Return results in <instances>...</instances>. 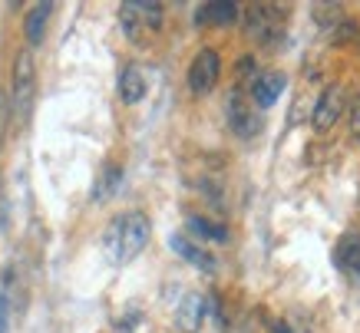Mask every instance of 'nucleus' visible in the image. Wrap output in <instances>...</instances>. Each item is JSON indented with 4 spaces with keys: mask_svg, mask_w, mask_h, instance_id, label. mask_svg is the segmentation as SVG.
<instances>
[{
    "mask_svg": "<svg viewBox=\"0 0 360 333\" xmlns=\"http://www.w3.org/2000/svg\"><path fill=\"white\" fill-rule=\"evenodd\" d=\"M149 237H153L149 218L142 215V211H122V215H116L110 221V228H106L103 247H106V254H110L112 264H129V261H136L142 251H146Z\"/></svg>",
    "mask_w": 360,
    "mask_h": 333,
    "instance_id": "obj_1",
    "label": "nucleus"
},
{
    "mask_svg": "<svg viewBox=\"0 0 360 333\" xmlns=\"http://www.w3.org/2000/svg\"><path fill=\"white\" fill-rule=\"evenodd\" d=\"M33 89H37V70H33V56L30 50H20L13 60V76H11V109L13 119L27 126L33 109Z\"/></svg>",
    "mask_w": 360,
    "mask_h": 333,
    "instance_id": "obj_2",
    "label": "nucleus"
},
{
    "mask_svg": "<svg viewBox=\"0 0 360 333\" xmlns=\"http://www.w3.org/2000/svg\"><path fill=\"white\" fill-rule=\"evenodd\" d=\"M165 20L162 4H153V0H129L120 7V23L122 33L129 37L132 44H142L146 33H155Z\"/></svg>",
    "mask_w": 360,
    "mask_h": 333,
    "instance_id": "obj_3",
    "label": "nucleus"
},
{
    "mask_svg": "<svg viewBox=\"0 0 360 333\" xmlns=\"http://www.w3.org/2000/svg\"><path fill=\"white\" fill-rule=\"evenodd\" d=\"M225 112H229V126H231V132H235L238 139H251V136H258V132H262V126H264L262 112L255 109V103H251L248 93H245L241 86L231 89Z\"/></svg>",
    "mask_w": 360,
    "mask_h": 333,
    "instance_id": "obj_4",
    "label": "nucleus"
},
{
    "mask_svg": "<svg viewBox=\"0 0 360 333\" xmlns=\"http://www.w3.org/2000/svg\"><path fill=\"white\" fill-rule=\"evenodd\" d=\"M219 76H221V56L205 46L192 56V66H188V89L195 96H208L212 89L219 86Z\"/></svg>",
    "mask_w": 360,
    "mask_h": 333,
    "instance_id": "obj_5",
    "label": "nucleus"
},
{
    "mask_svg": "<svg viewBox=\"0 0 360 333\" xmlns=\"http://www.w3.org/2000/svg\"><path fill=\"white\" fill-rule=\"evenodd\" d=\"M245 30H248V37L268 44V40H274L284 30V11L281 7H271V4H255L245 13Z\"/></svg>",
    "mask_w": 360,
    "mask_h": 333,
    "instance_id": "obj_6",
    "label": "nucleus"
},
{
    "mask_svg": "<svg viewBox=\"0 0 360 333\" xmlns=\"http://www.w3.org/2000/svg\"><path fill=\"white\" fill-rule=\"evenodd\" d=\"M340 112H344V86L334 83V86H328L317 96L314 112H311V126H314L317 132L334 129V122L340 119Z\"/></svg>",
    "mask_w": 360,
    "mask_h": 333,
    "instance_id": "obj_7",
    "label": "nucleus"
},
{
    "mask_svg": "<svg viewBox=\"0 0 360 333\" xmlns=\"http://www.w3.org/2000/svg\"><path fill=\"white\" fill-rule=\"evenodd\" d=\"M284 86H288V76L271 70V73H258L255 76V83L248 89V99L255 103V109L262 112V109H271L278 99H281Z\"/></svg>",
    "mask_w": 360,
    "mask_h": 333,
    "instance_id": "obj_8",
    "label": "nucleus"
},
{
    "mask_svg": "<svg viewBox=\"0 0 360 333\" xmlns=\"http://www.w3.org/2000/svg\"><path fill=\"white\" fill-rule=\"evenodd\" d=\"M169 247H172V251H175V254H179L182 261H188L192 268L208 270V274L215 270V258H212V254H208L202 244H195V241H192L188 235H172V237H169Z\"/></svg>",
    "mask_w": 360,
    "mask_h": 333,
    "instance_id": "obj_9",
    "label": "nucleus"
},
{
    "mask_svg": "<svg viewBox=\"0 0 360 333\" xmlns=\"http://www.w3.org/2000/svg\"><path fill=\"white\" fill-rule=\"evenodd\" d=\"M208 313V303L202 294H186L182 303H179V311H175V323H179V330L182 333H198L202 320H205Z\"/></svg>",
    "mask_w": 360,
    "mask_h": 333,
    "instance_id": "obj_10",
    "label": "nucleus"
},
{
    "mask_svg": "<svg viewBox=\"0 0 360 333\" xmlns=\"http://www.w3.org/2000/svg\"><path fill=\"white\" fill-rule=\"evenodd\" d=\"M334 264H338L344 274L360 280V235L357 231H347L340 235L338 247H334Z\"/></svg>",
    "mask_w": 360,
    "mask_h": 333,
    "instance_id": "obj_11",
    "label": "nucleus"
},
{
    "mask_svg": "<svg viewBox=\"0 0 360 333\" xmlns=\"http://www.w3.org/2000/svg\"><path fill=\"white\" fill-rule=\"evenodd\" d=\"M241 17L238 4H231V0H212V4H202L195 11V23H215V27H231V23Z\"/></svg>",
    "mask_w": 360,
    "mask_h": 333,
    "instance_id": "obj_12",
    "label": "nucleus"
},
{
    "mask_svg": "<svg viewBox=\"0 0 360 333\" xmlns=\"http://www.w3.org/2000/svg\"><path fill=\"white\" fill-rule=\"evenodd\" d=\"M50 13H53V4L44 0V4H33L27 11V20H23V33H27V44L40 46L46 37V23H50Z\"/></svg>",
    "mask_w": 360,
    "mask_h": 333,
    "instance_id": "obj_13",
    "label": "nucleus"
},
{
    "mask_svg": "<svg viewBox=\"0 0 360 333\" xmlns=\"http://www.w3.org/2000/svg\"><path fill=\"white\" fill-rule=\"evenodd\" d=\"M142 96H146V73L139 66H126L120 76V99L126 106H136L142 103Z\"/></svg>",
    "mask_w": 360,
    "mask_h": 333,
    "instance_id": "obj_14",
    "label": "nucleus"
},
{
    "mask_svg": "<svg viewBox=\"0 0 360 333\" xmlns=\"http://www.w3.org/2000/svg\"><path fill=\"white\" fill-rule=\"evenodd\" d=\"M186 228H188V235L202 237V241H229V231H225V228L215 225V221H208V218H202V215H188Z\"/></svg>",
    "mask_w": 360,
    "mask_h": 333,
    "instance_id": "obj_15",
    "label": "nucleus"
},
{
    "mask_svg": "<svg viewBox=\"0 0 360 333\" xmlns=\"http://www.w3.org/2000/svg\"><path fill=\"white\" fill-rule=\"evenodd\" d=\"M120 182H122L120 165H103V172H99V178H96V188H93V198H96V202H106V198L120 188Z\"/></svg>",
    "mask_w": 360,
    "mask_h": 333,
    "instance_id": "obj_16",
    "label": "nucleus"
},
{
    "mask_svg": "<svg viewBox=\"0 0 360 333\" xmlns=\"http://www.w3.org/2000/svg\"><path fill=\"white\" fill-rule=\"evenodd\" d=\"M0 333H11V297L0 290Z\"/></svg>",
    "mask_w": 360,
    "mask_h": 333,
    "instance_id": "obj_17",
    "label": "nucleus"
},
{
    "mask_svg": "<svg viewBox=\"0 0 360 333\" xmlns=\"http://www.w3.org/2000/svg\"><path fill=\"white\" fill-rule=\"evenodd\" d=\"M350 132H354V139L360 142V99L354 103V112H350Z\"/></svg>",
    "mask_w": 360,
    "mask_h": 333,
    "instance_id": "obj_18",
    "label": "nucleus"
},
{
    "mask_svg": "<svg viewBox=\"0 0 360 333\" xmlns=\"http://www.w3.org/2000/svg\"><path fill=\"white\" fill-rule=\"evenodd\" d=\"M7 221H11L7 218V198H4V188H0V231L7 228Z\"/></svg>",
    "mask_w": 360,
    "mask_h": 333,
    "instance_id": "obj_19",
    "label": "nucleus"
}]
</instances>
